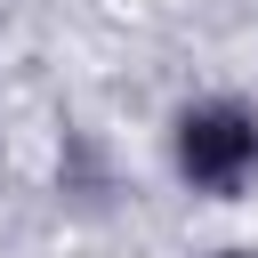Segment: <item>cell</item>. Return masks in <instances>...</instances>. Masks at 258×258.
Segmentation results:
<instances>
[{
    "label": "cell",
    "mask_w": 258,
    "mask_h": 258,
    "mask_svg": "<svg viewBox=\"0 0 258 258\" xmlns=\"http://www.w3.org/2000/svg\"><path fill=\"white\" fill-rule=\"evenodd\" d=\"M210 258H258V242H226V250H210Z\"/></svg>",
    "instance_id": "obj_2"
},
{
    "label": "cell",
    "mask_w": 258,
    "mask_h": 258,
    "mask_svg": "<svg viewBox=\"0 0 258 258\" xmlns=\"http://www.w3.org/2000/svg\"><path fill=\"white\" fill-rule=\"evenodd\" d=\"M161 161L194 202H250L258 194V97L250 89L177 97L161 121Z\"/></svg>",
    "instance_id": "obj_1"
}]
</instances>
